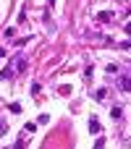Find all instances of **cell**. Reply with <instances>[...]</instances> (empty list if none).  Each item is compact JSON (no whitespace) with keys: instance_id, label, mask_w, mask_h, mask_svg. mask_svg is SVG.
I'll use <instances>...</instances> for the list:
<instances>
[{"instance_id":"6da1fadb","label":"cell","mask_w":131,"mask_h":149,"mask_svg":"<svg viewBox=\"0 0 131 149\" xmlns=\"http://www.w3.org/2000/svg\"><path fill=\"white\" fill-rule=\"evenodd\" d=\"M118 86H121V89H126V92H131V76H121Z\"/></svg>"},{"instance_id":"7a4b0ae2","label":"cell","mask_w":131,"mask_h":149,"mask_svg":"<svg viewBox=\"0 0 131 149\" xmlns=\"http://www.w3.org/2000/svg\"><path fill=\"white\" fill-rule=\"evenodd\" d=\"M113 18V13L110 10H102V13H97V21H110Z\"/></svg>"},{"instance_id":"3957f363","label":"cell","mask_w":131,"mask_h":149,"mask_svg":"<svg viewBox=\"0 0 131 149\" xmlns=\"http://www.w3.org/2000/svg\"><path fill=\"white\" fill-rule=\"evenodd\" d=\"M89 131H92V134H97V131H100V123H97V118H89Z\"/></svg>"},{"instance_id":"277c9868","label":"cell","mask_w":131,"mask_h":149,"mask_svg":"<svg viewBox=\"0 0 131 149\" xmlns=\"http://www.w3.org/2000/svg\"><path fill=\"white\" fill-rule=\"evenodd\" d=\"M13 71H16V68H13V65H11V68H5V71H3V73H0V79H11V73H13Z\"/></svg>"},{"instance_id":"5b68a950","label":"cell","mask_w":131,"mask_h":149,"mask_svg":"<svg viewBox=\"0 0 131 149\" xmlns=\"http://www.w3.org/2000/svg\"><path fill=\"white\" fill-rule=\"evenodd\" d=\"M8 110H11V113H21V105H18V102H13V105H8Z\"/></svg>"},{"instance_id":"8992f818","label":"cell","mask_w":131,"mask_h":149,"mask_svg":"<svg viewBox=\"0 0 131 149\" xmlns=\"http://www.w3.org/2000/svg\"><path fill=\"white\" fill-rule=\"evenodd\" d=\"M110 115H113V118H116V120H118V118H121V115H123V113H121V107H113V110H110Z\"/></svg>"},{"instance_id":"52a82bcc","label":"cell","mask_w":131,"mask_h":149,"mask_svg":"<svg viewBox=\"0 0 131 149\" xmlns=\"http://www.w3.org/2000/svg\"><path fill=\"white\" fill-rule=\"evenodd\" d=\"M5 131H8V128H5V123H3V120H0V136H3V134H5Z\"/></svg>"},{"instance_id":"ba28073f","label":"cell","mask_w":131,"mask_h":149,"mask_svg":"<svg viewBox=\"0 0 131 149\" xmlns=\"http://www.w3.org/2000/svg\"><path fill=\"white\" fill-rule=\"evenodd\" d=\"M123 29H126V34H131V21L126 24V26H123Z\"/></svg>"},{"instance_id":"9c48e42d","label":"cell","mask_w":131,"mask_h":149,"mask_svg":"<svg viewBox=\"0 0 131 149\" xmlns=\"http://www.w3.org/2000/svg\"><path fill=\"white\" fill-rule=\"evenodd\" d=\"M47 5H50V8H53V5H55V0H47Z\"/></svg>"}]
</instances>
